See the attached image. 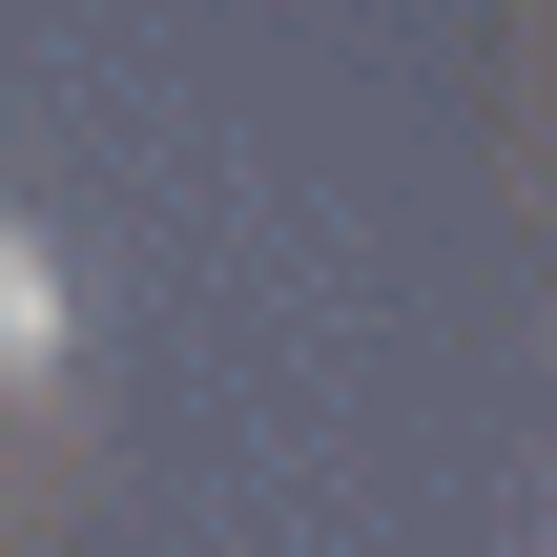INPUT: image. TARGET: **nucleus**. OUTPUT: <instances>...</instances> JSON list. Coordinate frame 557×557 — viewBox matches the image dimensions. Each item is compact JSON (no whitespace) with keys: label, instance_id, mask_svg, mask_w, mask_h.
<instances>
[{"label":"nucleus","instance_id":"1","mask_svg":"<svg viewBox=\"0 0 557 557\" xmlns=\"http://www.w3.org/2000/svg\"><path fill=\"white\" fill-rule=\"evenodd\" d=\"M62 351V289H41V248H21V207H0V393Z\"/></svg>","mask_w":557,"mask_h":557}]
</instances>
